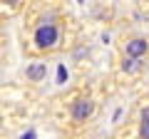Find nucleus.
<instances>
[{
  "instance_id": "obj_5",
  "label": "nucleus",
  "mask_w": 149,
  "mask_h": 139,
  "mask_svg": "<svg viewBox=\"0 0 149 139\" xmlns=\"http://www.w3.org/2000/svg\"><path fill=\"white\" fill-rule=\"evenodd\" d=\"M142 117H144V122H142V139H149V109H144Z\"/></svg>"
},
{
  "instance_id": "obj_1",
  "label": "nucleus",
  "mask_w": 149,
  "mask_h": 139,
  "mask_svg": "<svg viewBox=\"0 0 149 139\" xmlns=\"http://www.w3.org/2000/svg\"><path fill=\"white\" fill-rule=\"evenodd\" d=\"M60 40V30L55 22H42V25L35 30V45L37 47H52V45H57Z\"/></svg>"
},
{
  "instance_id": "obj_3",
  "label": "nucleus",
  "mask_w": 149,
  "mask_h": 139,
  "mask_svg": "<svg viewBox=\"0 0 149 139\" xmlns=\"http://www.w3.org/2000/svg\"><path fill=\"white\" fill-rule=\"evenodd\" d=\"M147 47H149L147 40H132V42H127V55H129L132 60H137L139 55L147 52Z\"/></svg>"
},
{
  "instance_id": "obj_2",
  "label": "nucleus",
  "mask_w": 149,
  "mask_h": 139,
  "mask_svg": "<svg viewBox=\"0 0 149 139\" xmlns=\"http://www.w3.org/2000/svg\"><path fill=\"white\" fill-rule=\"evenodd\" d=\"M92 109H95L92 99H77V102H74V107H72V119H74V122H85V119L92 114Z\"/></svg>"
},
{
  "instance_id": "obj_6",
  "label": "nucleus",
  "mask_w": 149,
  "mask_h": 139,
  "mask_svg": "<svg viewBox=\"0 0 149 139\" xmlns=\"http://www.w3.org/2000/svg\"><path fill=\"white\" fill-rule=\"evenodd\" d=\"M137 67H139V60H127V62H124V70H127V72H134Z\"/></svg>"
},
{
  "instance_id": "obj_4",
  "label": "nucleus",
  "mask_w": 149,
  "mask_h": 139,
  "mask_svg": "<svg viewBox=\"0 0 149 139\" xmlns=\"http://www.w3.org/2000/svg\"><path fill=\"white\" fill-rule=\"evenodd\" d=\"M27 77H30V80H42L45 77V67L42 65H32V67H27Z\"/></svg>"
}]
</instances>
